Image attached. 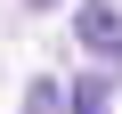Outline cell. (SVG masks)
Segmentation results:
<instances>
[{
    "mask_svg": "<svg viewBox=\"0 0 122 114\" xmlns=\"http://www.w3.org/2000/svg\"><path fill=\"white\" fill-rule=\"evenodd\" d=\"M73 41L98 57V65H122V8L114 0H81L73 8Z\"/></svg>",
    "mask_w": 122,
    "mask_h": 114,
    "instance_id": "6da1fadb",
    "label": "cell"
},
{
    "mask_svg": "<svg viewBox=\"0 0 122 114\" xmlns=\"http://www.w3.org/2000/svg\"><path fill=\"white\" fill-rule=\"evenodd\" d=\"M65 98H73V114H106V106H114V82H106V73H81Z\"/></svg>",
    "mask_w": 122,
    "mask_h": 114,
    "instance_id": "7a4b0ae2",
    "label": "cell"
},
{
    "mask_svg": "<svg viewBox=\"0 0 122 114\" xmlns=\"http://www.w3.org/2000/svg\"><path fill=\"white\" fill-rule=\"evenodd\" d=\"M25 114H73V98H65V90H57V82L41 73V82L25 90Z\"/></svg>",
    "mask_w": 122,
    "mask_h": 114,
    "instance_id": "3957f363",
    "label": "cell"
},
{
    "mask_svg": "<svg viewBox=\"0 0 122 114\" xmlns=\"http://www.w3.org/2000/svg\"><path fill=\"white\" fill-rule=\"evenodd\" d=\"M33 8H49V0H33Z\"/></svg>",
    "mask_w": 122,
    "mask_h": 114,
    "instance_id": "277c9868",
    "label": "cell"
}]
</instances>
